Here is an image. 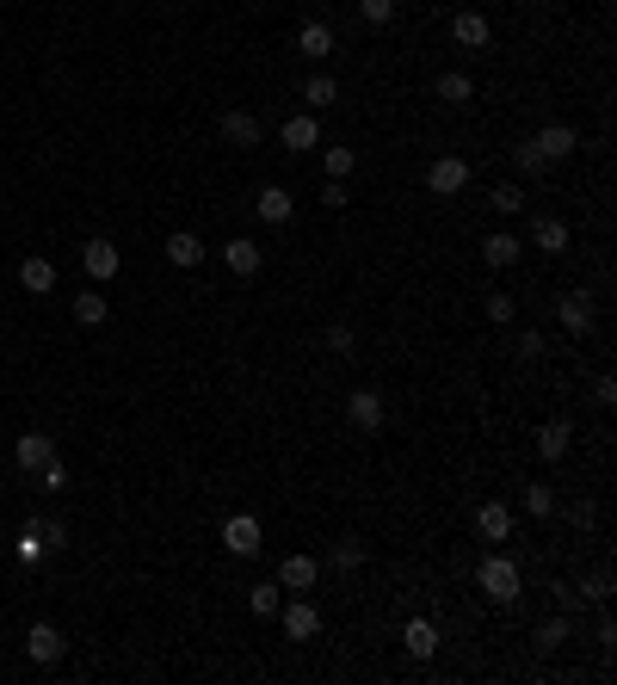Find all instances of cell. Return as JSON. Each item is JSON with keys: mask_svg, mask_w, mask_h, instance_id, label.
<instances>
[{"mask_svg": "<svg viewBox=\"0 0 617 685\" xmlns=\"http://www.w3.org/2000/svg\"><path fill=\"white\" fill-rule=\"evenodd\" d=\"M476 587H482L494 605H519V593H525V574H519V562H513V556H482V568H476Z\"/></svg>", "mask_w": 617, "mask_h": 685, "instance_id": "1", "label": "cell"}, {"mask_svg": "<svg viewBox=\"0 0 617 685\" xmlns=\"http://www.w3.org/2000/svg\"><path fill=\"white\" fill-rule=\"evenodd\" d=\"M81 266H87V278H93V284H112V278L124 272V254H118V241L93 235V241L81 247Z\"/></svg>", "mask_w": 617, "mask_h": 685, "instance_id": "2", "label": "cell"}, {"mask_svg": "<svg viewBox=\"0 0 617 685\" xmlns=\"http://www.w3.org/2000/svg\"><path fill=\"white\" fill-rule=\"evenodd\" d=\"M346 420H352L358 432H383V420H389L383 389H352V395H346Z\"/></svg>", "mask_w": 617, "mask_h": 685, "instance_id": "3", "label": "cell"}, {"mask_svg": "<svg viewBox=\"0 0 617 685\" xmlns=\"http://www.w3.org/2000/svg\"><path fill=\"white\" fill-rule=\"evenodd\" d=\"M531 149L543 155V167H556V161H568V155L580 149V130H574V124H543V130L531 136Z\"/></svg>", "mask_w": 617, "mask_h": 685, "instance_id": "4", "label": "cell"}, {"mask_svg": "<svg viewBox=\"0 0 617 685\" xmlns=\"http://www.w3.org/2000/svg\"><path fill=\"white\" fill-rule=\"evenodd\" d=\"M426 186H432V198H457L469 186V161L463 155H439V161L426 167Z\"/></svg>", "mask_w": 617, "mask_h": 685, "instance_id": "5", "label": "cell"}, {"mask_svg": "<svg viewBox=\"0 0 617 685\" xmlns=\"http://www.w3.org/2000/svg\"><path fill=\"white\" fill-rule=\"evenodd\" d=\"M556 321H562V328L580 340V334H593L599 309H593V297H587V291H562V297H556Z\"/></svg>", "mask_w": 617, "mask_h": 685, "instance_id": "6", "label": "cell"}, {"mask_svg": "<svg viewBox=\"0 0 617 685\" xmlns=\"http://www.w3.org/2000/svg\"><path fill=\"white\" fill-rule=\"evenodd\" d=\"M223 550H229L235 562L260 556V519H253V513H235V519H223Z\"/></svg>", "mask_w": 617, "mask_h": 685, "instance_id": "7", "label": "cell"}, {"mask_svg": "<svg viewBox=\"0 0 617 685\" xmlns=\"http://www.w3.org/2000/svg\"><path fill=\"white\" fill-rule=\"evenodd\" d=\"M216 254H223V266H229L235 278H253V272L266 266V247H260V241H247V235H229L223 247H216Z\"/></svg>", "mask_w": 617, "mask_h": 685, "instance_id": "8", "label": "cell"}, {"mask_svg": "<svg viewBox=\"0 0 617 685\" xmlns=\"http://www.w3.org/2000/svg\"><path fill=\"white\" fill-rule=\"evenodd\" d=\"M25 655L38 661V667H56V661L68 655V636H62L56 624H31V630H25Z\"/></svg>", "mask_w": 617, "mask_h": 685, "instance_id": "9", "label": "cell"}, {"mask_svg": "<svg viewBox=\"0 0 617 685\" xmlns=\"http://www.w3.org/2000/svg\"><path fill=\"white\" fill-rule=\"evenodd\" d=\"M488 38H494V25H488V13H476V7H463V13L451 19V44H457V50H488Z\"/></svg>", "mask_w": 617, "mask_h": 685, "instance_id": "10", "label": "cell"}, {"mask_svg": "<svg viewBox=\"0 0 617 685\" xmlns=\"http://www.w3.org/2000/svg\"><path fill=\"white\" fill-rule=\"evenodd\" d=\"M568 445H574V426H568V420H543V426L531 432V451H537L543 463H562Z\"/></svg>", "mask_w": 617, "mask_h": 685, "instance_id": "11", "label": "cell"}, {"mask_svg": "<svg viewBox=\"0 0 617 685\" xmlns=\"http://www.w3.org/2000/svg\"><path fill=\"white\" fill-rule=\"evenodd\" d=\"M278 611H284V636H290V642H315V636H321L315 599H290V605H278Z\"/></svg>", "mask_w": 617, "mask_h": 685, "instance_id": "12", "label": "cell"}, {"mask_svg": "<svg viewBox=\"0 0 617 685\" xmlns=\"http://www.w3.org/2000/svg\"><path fill=\"white\" fill-rule=\"evenodd\" d=\"M50 457H56V439H50V432H25V439H13V463H19L25 476H38Z\"/></svg>", "mask_w": 617, "mask_h": 685, "instance_id": "13", "label": "cell"}, {"mask_svg": "<svg viewBox=\"0 0 617 685\" xmlns=\"http://www.w3.org/2000/svg\"><path fill=\"white\" fill-rule=\"evenodd\" d=\"M568 642H574V618H568V611H550V618L531 630V648H537V655H556V648H568Z\"/></svg>", "mask_w": 617, "mask_h": 685, "instance_id": "14", "label": "cell"}, {"mask_svg": "<svg viewBox=\"0 0 617 685\" xmlns=\"http://www.w3.org/2000/svg\"><path fill=\"white\" fill-rule=\"evenodd\" d=\"M476 537L506 544V537H513V507H506V500H482V507H476Z\"/></svg>", "mask_w": 617, "mask_h": 685, "instance_id": "15", "label": "cell"}, {"mask_svg": "<svg viewBox=\"0 0 617 685\" xmlns=\"http://www.w3.org/2000/svg\"><path fill=\"white\" fill-rule=\"evenodd\" d=\"M568 241H574V229L562 223V216H537V223H531V247H537V254H568Z\"/></svg>", "mask_w": 617, "mask_h": 685, "instance_id": "16", "label": "cell"}, {"mask_svg": "<svg viewBox=\"0 0 617 685\" xmlns=\"http://www.w3.org/2000/svg\"><path fill=\"white\" fill-rule=\"evenodd\" d=\"M315 581H321V562H315V556H284V562H278V587L309 593Z\"/></svg>", "mask_w": 617, "mask_h": 685, "instance_id": "17", "label": "cell"}, {"mask_svg": "<svg viewBox=\"0 0 617 685\" xmlns=\"http://www.w3.org/2000/svg\"><path fill=\"white\" fill-rule=\"evenodd\" d=\"M284 149H290V155H309V149H321V124H315V112L284 118Z\"/></svg>", "mask_w": 617, "mask_h": 685, "instance_id": "18", "label": "cell"}, {"mask_svg": "<svg viewBox=\"0 0 617 685\" xmlns=\"http://www.w3.org/2000/svg\"><path fill=\"white\" fill-rule=\"evenodd\" d=\"M482 260L506 272V266H519V260H525V241H519V235H506V229H494V235H482Z\"/></svg>", "mask_w": 617, "mask_h": 685, "instance_id": "19", "label": "cell"}, {"mask_svg": "<svg viewBox=\"0 0 617 685\" xmlns=\"http://www.w3.org/2000/svg\"><path fill=\"white\" fill-rule=\"evenodd\" d=\"M223 142H229V149H260V118L241 112V105L223 112Z\"/></svg>", "mask_w": 617, "mask_h": 685, "instance_id": "20", "label": "cell"}, {"mask_svg": "<svg viewBox=\"0 0 617 685\" xmlns=\"http://www.w3.org/2000/svg\"><path fill=\"white\" fill-rule=\"evenodd\" d=\"M290 210H297V198H290L284 186H266L260 198H253V216H260V223H272V229L290 223Z\"/></svg>", "mask_w": 617, "mask_h": 685, "instance_id": "21", "label": "cell"}, {"mask_svg": "<svg viewBox=\"0 0 617 685\" xmlns=\"http://www.w3.org/2000/svg\"><path fill=\"white\" fill-rule=\"evenodd\" d=\"M204 254H210V247H204V241H198L192 229H173V235H167V260H173L179 272H192V266H198Z\"/></svg>", "mask_w": 617, "mask_h": 685, "instance_id": "22", "label": "cell"}, {"mask_svg": "<svg viewBox=\"0 0 617 685\" xmlns=\"http://www.w3.org/2000/svg\"><path fill=\"white\" fill-rule=\"evenodd\" d=\"M19 284H25L31 297H50V291H56V266H50L44 254H31V260H19Z\"/></svg>", "mask_w": 617, "mask_h": 685, "instance_id": "23", "label": "cell"}, {"mask_svg": "<svg viewBox=\"0 0 617 685\" xmlns=\"http://www.w3.org/2000/svg\"><path fill=\"white\" fill-rule=\"evenodd\" d=\"M432 99H445V105H469V99H476V81H469L463 68H445V75L432 81Z\"/></svg>", "mask_w": 617, "mask_h": 685, "instance_id": "24", "label": "cell"}, {"mask_svg": "<svg viewBox=\"0 0 617 685\" xmlns=\"http://www.w3.org/2000/svg\"><path fill=\"white\" fill-rule=\"evenodd\" d=\"M297 50H303L309 62H328V56H334V31L321 25V19H309V25L297 31Z\"/></svg>", "mask_w": 617, "mask_h": 685, "instance_id": "25", "label": "cell"}, {"mask_svg": "<svg viewBox=\"0 0 617 685\" xmlns=\"http://www.w3.org/2000/svg\"><path fill=\"white\" fill-rule=\"evenodd\" d=\"M402 648H408L414 661H432V655H439V630H432L426 618H414V624L402 630Z\"/></svg>", "mask_w": 617, "mask_h": 685, "instance_id": "26", "label": "cell"}, {"mask_svg": "<svg viewBox=\"0 0 617 685\" xmlns=\"http://www.w3.org/2000/svg\"><path fill=\"white\" fill-rule=\"evenodd\" d=\"M334 99H340V81L334 75H309L303 81V105H309V112H328Z\"/></svg>", "mask_w": 617, "mask_h": 685, "instance_id": "27", "label": "cell"}, {"mask_svg": "<svg viewBox=\"0 0 617 685\" xmlns=\"http://www.w3.org/2000/svg\"><path fill=\"white\" fill-rule=\"evenodd\" d=\"M519 507H525L531 519H550V513H556V488H550V482H531V488L519 494Z\"/></svg>", "mask_w": 617, "mask_h": 685, "instance_id": "28", "label": "cell"}, {"mask_svg": "<svg viewBox=\"0 0 617 685\" xmlns=\"http://www.w3.org/2000/svg\"><path fill=\"white\" fill-rule=\"evenodd\" d=\"M105 315H112V303H105L99 291H81L75 297V321H81V328H105Z\"/></svg>", "mask_w": 617, "mask_h": 685, "instance_id": "29", "label": "cell"}, {"mask_svg": "<svg viewBox=\"0 0 617 685\" xmlns=\"http://www.w3.org/2000/svg\"><path fill=\"white\" fill-rule=\"evenodd\" d=\"M278 593H284L278 581H260V587H247V605H253V611H260V618H278V605H284Z\"/></svg>", "mask_w": 617, "mask_h": 685, "instance_id": "30", "label": "cell"}, {"mask_svg": "<svg viewBox=\"0 0 617 685\" xmlns=\"http://www.w3.org/2000/svg\"><path fill=\"white\" fill-rule=\"evenodd\" d=\"M358 167V149H340V142H334V149H321V173H328V179H346Z\"/></svg>", "mask_w": 617, "mask_h": 685, "instance_id": "31", "label": "cell"}, {"mask_svg": "<svg viewBox=\"0 0 617 685\" xmlns=\"http://www.w3.org/2000/svg\"><path fill=\"white\" fill-rule=\"evenodd\" d=\"M328 568L334 574H358V568H365V544H334L328 550Z\"/></svg>", "mask_w": 617, "mask_h": 685, "instance_id": "32", "label": "cell"}, {"mask_svg": "<svg viewBox=\"0 0 617 685\" xmlns=\"http://www.w3.org/2000/svg\"><path fill=\"white\" fill-rule=\"evenodd\" d=\"M574 593L587 599V605H605V599H611V568H593V574H587V581H580Z\"/></svg>", "mask_w": 617, "mask_h": 685, "instance_id": "33", "label": "cell"}, {"mask_svg": "<svg viewBox=\"0 0 617 685\" xmlns=\"http://www.w3.org/2000/svg\"><path fill=\"white\" fill-rule=\"evenodd\" d=\"M31 531L44 537V550H50V556H56V550H68V525H62V519H31Z\"/></svg>", "mask_w": 617, "mask_h": 685, "instance_id": "34", "label": "cell"}, {"mask_svg": "<svg viewBox=\"0 0 617 685\" xmlns=\"http://www.w3.org/2000/svg\"><path fill=\"white\" fill-rule=\"evenodd\" d=\"M328 352H334V358H352V352H358L352 321H334V328H328Z\"/></svg>", "mask_w": 617, "mask_h": 685, "instance_id": "35", "label": "cell"}, {"mask_svg": "<svg viewBox=\"0 0 617 685\" xmlns=\"http://www.w3.org/2000/svg\"><path fill=\"white\" fill-rule=\"evenodd\" d=\"M488 204H494L500 216H519V210H525V192H519V186H494V192H488Z\"/></svg>", "mask_w": 617, "mask_h": 685, "instance_id": "36", "label": "cell"}, {"mask_svg": "<svg viewBox=\"0 0 617 685\" xmlns=\"http://www.w3.org/2000/svg\"><path fill=\"white\" fill-rule=\"evenodd\" d=\"M513 358H525V365H537V358H543V334H537V328L513 334Z\"/></svg>", "mask_w": 617, "mask_h": 685, "instance_id": "37", "label": "cell"}, {"mask_svg": "<svg viewBox=\"0 0 617 685\" xmlns=\"http://www.w3.org/2000/svg\"><path fill=\"white\" fill-rule=\"evenodd\" d=\"M13 550H19V562H44V556H50V550H44V537L31 531V525L19 531V544H13Z\"/></svg>", "mask_w": 617, "mask_h": 685, "instance_id": "38", "label": "cell"}, {"mask_svg": "<svg viewBox=\"0 0 617 685\" xmlns=\"http://www.w3.org/2000/svg\"><path fill=\"white\" fill-rule=\"evenodd\" d=\"M358 19H365V25H389L395 19V0H358Z\"/></svg>", "mask_w": 617, "mask_h": 685, "instance_id": "39", "label": "cell"}, {"mask_svg": "<svg viewBox=\"0 0 617 685\" xmlns=\"http://www.w3.org/2000/svg\"><path fill=\"white\" fill-rule=\"evenodd\" d=\"M513 315H519V303H513V297H506V291H488V321H500V328H506Z\"/></svg>", "mask_w": 617, "mask_h": 685, "instance_id": "40", "label": "cell"}, {"mask_svg": "<svg viewBox=\"0 0 617 685\" xmlns=\"http://www.w3.org/2000/svg\"><path fill=\"white\" fill-rule=\"evenodd\" d=\"M321 204H328V210H346V204H352V192H346V179H328V186H321Z\"/></svg>", "mask_w": 617, "mask_h": 685, "instance_id": "41", "label": "cell"}, {"mask_svg": "<svg viewBox=\"0 0 617 685\" xmlns=\"http://www.w3.org/2000/svg\"><path fill=\"white\" fill-rule=\"evenodd\" d=\"M513 161H519V173H543V155L531 149V142H519V149H513Z\"/></svg>", "mask_w": 617, "mask_h": 685, "instance_id": "42", "label": "cell"}, {"mask_svg": "<svg viewBox=\"0 0 617 685\" xmlns=\"http://www.w3.org/2000/svg\"><path fill=\"white\" fill-rule=\"evenodd\" d=\"M550 593H556V611H568V618H574V611H580V593H574V587H568V581H556V587H550Z\"/></svg>", "mask_w": 617, "mask_h": 685, "instance_id": "43", "label": "cell"}, {"mask_svg": "<svg viewBox=\"0 0 617 685\" xmlns=\"http://www.w3.org/2000/svg\"><path fill=\"white\" fill-rule=\"evenodd\" d=\"M593 402H599V408H617V383H611V377L593 383Z\"/></svg>", "mask_w": 617, "mask_h": 685, "instance_id": "44", "label": "cell"}, {"mask_svg": "<svg viewBox=\"0 0 617 685\" xmlns=\"http://www.w3.org/2000/svg\"><path fill=\"white\" fill-rule=\"evenodd\" d=\"M38 476H44V488H68V470H62V463H56V457L44 463V470H38Z\"/></svg>", "mask_w": 617, "mask_h": 685, "instance_id": "45", "label": "cell"}, {"mask_svg": "<svg viewBox=\"0 0 617 685\" xmlns=\"http://www.w3.org/2000/svg\"><path fill=\"white\" fill-rule=\"evenodd\" d=\"M593 642H599V648H605V655H611V648H617V624H611V618H599V630H593Z\"/></svg>", "mask_w": 617, "mask_h": 685, "instance_id": "46", "label": "cell"}]
</instances>
